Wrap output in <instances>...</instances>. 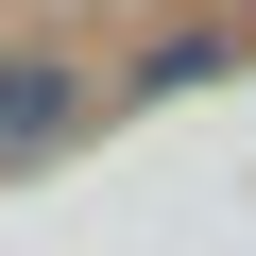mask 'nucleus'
<instances>
[{
    "mask_svg": "<svg viewBox=\"0 0 256 256\" xmlns=\"http://www.w3.org/2000/svg\"><path fill=\"white\" fill-rule=\"evenodd\" d=\"M52 120H68V68L52 52H0V137H52Z\"/></svg>",
    "mask_w": 256,
    "mask_h": 256,
    "instance_id": "1",
    "label": "nucleus"
}]
</instances>
